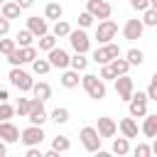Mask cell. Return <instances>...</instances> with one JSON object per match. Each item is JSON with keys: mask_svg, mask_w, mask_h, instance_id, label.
Returning a JSON list of instances; mask_svg holds the SVG:
<instances>
[{"mask_svg": "<svg viewBox=\"0 0 157 157\" xmlns=\"http://www.w3.org/2000/svg\"><path fill=\"white\" fill-rule=\"evenodd\" d=\"M81 86H83V91L88 93V98H93V101H103V98H105V81H103L101 76H96V74H83Z\"/></svg>", "mask_w": 157, "mask_h": 157, "instance_id": "obj_1", "label": "cell"}, {"mask_svg": "<svg viewBox=\"0 0 157 157\" xmlns=\"http://www.w3.org/2000/svg\"><path fill=\"white\" fill-rule=\"evenodd\" d=\"M7 78H10V83H12L17 91H22V93L32 91V86H34V78H32L22 66H12L10 74H7Z\"/></svg>", "mask_w": 157, "mask_h": 157, "instance_id": "obj_2", "label": "cell"}, {"mask_svg": "<svg viewBox=\"0 0 157 157\" xmlns=\"http://www.w3.org/2000/svg\"><path fill=\"white\" fill-rule=\"evenodd\" d=\"M78 137H81V145H83L86 152H98V150H101L103 137L98 135V130H96L93 125H83L81 132H78Z\"/></svg>", "mask_w": 157, "mask_h": 157, "instance_id": "obj_3", "label": "cell"}, {"mask_svg": "<svg viewBox=\"0 0 157 157\" xmlns=\"http://www.w3.org/2000/svg\"><path fill=\"white\" fill-rule=\"evenodd\" d=\"M115 56H120V47L115 44V42H105V44H101L96 52H93V61L96 64H110Z\"/></svg>", "mask_w": 157, "mask_h": 157, "instance_id": "obj_4", "label": "cell"}, {"mask_svg": "<svg viewBox=\"0 0 157 157\" xmlns=\"http://www.w3.org/2000/svg\"><path fill=\"white\" fill-rule=\"evenodd\" d=\"M66 39H69V44H71V49H74V52H81V54H86V52L91 49V39H88V34H86V29H83V27H78V29H71Z\"/></svg>", "mask_w": 157, "mask_h": 157, "instance_id": "obj_5", "label": "cell"}, {"mask_svg": "<svg viewBox=\"0 0 157 157\" xmlns=\"http://www.w3.org/2000/svg\"><path fill=\"white\" fill-rule=\"evenodd\" d=\"M128 110L132 118H145L147 115V93L145 91H132V98L128 101Z\"/></svg>", "mask_w": 157, "mask_h": 157, "instance_id": "obj_6", "label": "cell"}, {"mask_svg": "<svg viewBox=\"0 0 157 157\" xmlns=\"http://www.w3.org/2000/svg\"><path fill=\"white\" fill-rule=\"evenodd\" d=\"M27 118H29V123H32V125H44V123L49 120V115H47V110H44V101H42V98H29V113H27Z\"/></svg>", "mask_w": 157, "mask_h": 157, "instance_id": "obj_7", "label": "cell"}, {"mask_svg": "<svg viewBox=\"0 0 157 157\" xmlns=\"http://www.w3.org/2000/svg\"><path fill=\"white\" fill-rule=\"evenodd\" d=\"M115 34H118V22H113V20H101V22H98V27H96V39H98L101 44L113 42Z\"/></svg>", "mask_w": 157, "mask_h": 157, "instance_id": "obj_8", "label": "cell"}, {"mask_svg": "<svg viewBox=\"0 0 157 157\" xmlns=\"http://www.w3.org/2000/svg\"><path fill=\"white\" fill-rule=\"evenodd\" d=\"M113 83H115V93H118V98L128 103V101L132 98V91H135L132 78H130L128 74H123V76H115V78H113Z\"/></svg>", "mask_w": 157, "mask_h": 157, "instance_id": "obj_9", "label": "cell"}, {"mask_svg": "<svg viewBox=\"0 0 157 157\" xmlns=\"http://www.w3.org/2000/svg\"><path fill=\"white\" fill-rule=\"evenodd\" d=\"M44 130H42V125H32L29 123V128H25L22 132H20V140L27 145V147H32V145H42L44 142Z\"/></svg>", "mask_w": 157, "mask_h": 157, "instance_id": "obj_10", "label": "cell"}, {"mask_svg": "<svg viewBox=\"0 0 157 157\" xmlns=\"http://www.w3.org/2000/svg\"><path fill=\"white\" fill-rule=\"evenodd\" d=\"M86 10H88L96 20H108L110 12H113V7H110L108 0H86Z\"/></svg>", "mask_w": 157, "mask_h": 157, "instance_id": "obj_11", "label": "cell"}, {"mask_svg": "<svg viewBox=\"0 0 157 157\" xmlns=\"http://www.w3.org/2000/svg\"><path fill=\"white\" fill-rule=\"evenodd\" d=\"M47 59H49V64H52V69H69V54L61 49V47H54V49H49L47 52Z\"/></svg>", "mask_w": 157, "mask_h": 157, "instance_id": "obj_12", "label": "cell"}, {"mask_svg": "<svg viewBox=\"0 0 157 157\" xmlns=\"http://www.w3.org/2000/svg\"><path fill=\"white\" fill-rule=\"evenodd\" d=\"M0 140H5L7 145L20 142V128L12 120H0Z\"/></svg>", "mask_w": 157, "mask_h": 157, "instance_id": "obj_13", "label": "cell"}, {"mask_svg": "<svg viewBox=\"0 0 157 157\" xmlns=\"http://www.w3.org/2000/svg\"><path fill=\"white\" fill-rule=\"evenodd\" d=\"M142 32H145V25H142V20H137V17L128 20V22H125V27H123V37H125V39H130V42L140 39V37H142Z\"/></svg>", "mask_w": 157, "mask_h": 157, "instance_id": "obj_14", "label": "cell"}, {"mask_svg": "<svg viewBox=\"0 0 157 157\" xmlns=\"http://www.w3.org/2000/svg\"><path fill=\"white\" fill-rule=\"evenodd\" d=\"M27 29L39 39L42 34H47L49 32V25H47V17H37V15H32V17H27Z\"/></svg>", "mask_w": 157, "mask_h": 157, "instance_id": "obj_15", "label": "cell"}, {"mask_svg": "<svg viewBox=\"0 0 157 157\" xmlns=\"http://www.w3.org/2000/svg\"><path fill=\"white\" fill-rule=\"evenodd\" d=\"M96 130H98V135H101V137H113V135H115V130H118V123H115L113 118H108V115H101V118H98Z\"/></svg>", "mask_w": 157, "mask_h": 157, "instance_id": "obj_16", "label": "cell"}, {"mask_svg": "<svg viewBox=\"0 0 157 157\" xmlns=\"http://www.w3.org/2000/svg\"><path fill=\"white\" fill-rule=\"evenodd\" d=\"M61 86L64 88H76L78 83H81V78H78V71L76 69H61Z\"/></svg>", "mask_w": 157, "mask_h": 157, "instance_id": "obj_17", "label": "cell"}, {"mask_svg": "<svg viewBox=\"0 0 157 157\" xmlns=\"http://www.w3.org/2000/svg\"><path fill=\"white\" fill-rule=\"evenodd\" d=\"M118 130H120L128 140L137 137V123H135V118H132V115H130V118H123V120L118 123Z\"/></svg>", "mask_w": 157, "mask_h": 157, "instance_id": "obj_18", "label": "cell"}, {"mask_svg": "<svg viewBox=\"0 0 157 157\" xmlns=\"http://www.w3.org/2000/svg\"><path fill=\"white\" fill-rule=\"evenodd\" d=\"M140 132H142L145 137H155V135H157V113H155V115H145V120H142V125H140Z\"/></svg>", "mask_w": 157, "mask_h": 157, "instance_id": "obj_19", "label": "cell"}, {"mask_svg": "<svg viewBox=\"0 0 157 157\" xmlns=\"http://www.w3.org/2000/svg\"><path fill=\"white\" fill-rule=\"evenodd\" d=\"M20 12H22V7H20L17 2L5 0V2L0 5V15H2V17H7V20H17V17H20Z\"/></svg>", "mask_w": 157, "mask_h": 157, "instance_id": "obj_20", "label": "cell"}, {"mask_svg": "<svg viewBox=\"0 0 157 157\" xmlns=\"http://www.w3.org/2000/svg\"><path fill=\"white\" fill-rule=\"evenodd\" d=\"M61 15H64V7H61V2H47V7H44V17L47 20H61Z\"/></svg>", "mask_w": 157, "mask_h": 157, "instance_id": "obj_21", "label": "cell"}, {"mask_svg": "<svg viewBox=\"0 0 157 157\" xmlns=\"http://www.w3.org/2000/svg\"><path fill=\"white\" fill-rule=\"evenodd\" d=\"M32 93H34V98H42V101H47V98H52V86L47 83V81H34V86H32Z\"/></svg>", "mask_w": 157, "mask_h": 157, "instance_id": "obj_22", "label": "cell"}, {"mask_svg": "<svg viewBox=\"0 0 157 157\" xmlns=\"http://www.w3.org/2000/svg\"><path fill=\"white\" fill-rule=\"evenodd\" d=\"M69 118H71V113H69V108H64V105H59V108H54V110L49 113V120H54L56 125L69 123Z\"/></svg>", "mask_w": 157, "mask_h": 157, "instance_id": "obj_23", "label": "cell"}, {"mask_svg": "<svg viewBox=\"0 0 157 157\" xmlns=\"http://www.w3.org/2000/svg\"><path fill=\"white\" fill-rule=\"evenodd\" d=\"M110 150H113V155L123 157V155H128V152H130V140H128L125 135H123V137H115V140H113V147H110Z\"/></svg>", "mask_w": 157, "mask_h": 157, "instance_id": "obj_24", "label": "cell"}, {"mask_svg": "<svg viewBox=\"0 0 157 157\" xmlns=\"http://www.w3.org/2000/svg\"><path fill=\"white\" fill-rule=\"evenodd\" d=\"M69 32H71V25H69L66 20H56V22H54V27H52V34H54L56 39L69 37Z\"/></svg>", "mask_w": 157, "mask_h": 157, "instance_id": "obj_25", "label": "cell"}, {"mask_svg": "<svg viewBox=\"0 0 157 157\" xmlns=\"http://www.w3.org/2000/svg\"><path fill=\"white\" fill-rule=\"evenodd\" d=\"M69 66H71V69H76V71H86V66H88V59H86V54H81V52H74V56L69 59Z\"/></svg>", "mask_w": 157, "mask_h": 157, "instance_id": "obj_26", "label": "cell"}, {"mask_svg": "<svg viewBox=\"0 0 157 157\" xmlns=\"http://www.w3.org/2000/svg\"><path fill=\"white\" fill-rule=\"evenodd\" d=\"M108 66L113 69V74H115V76H123V74H128V71H130V64H128V59H120V56H115V59H113Z\"/></svg>", "mask_w": 157, "mask_h": 157, "instance_id": "obj_27", "label": "cell"}, {"mask_svg": "<svg viewBox=\"0 0 157 157\" xmlns=\"http://www.w3.org/2000/svg\"><path fill=\"white\" fill-rule=\"evenodd\" d=\"M125 59H128L130 66H140V64L145 61V54H142V49H135V47H132V49L125 52Z\"/></svg>", "mask_w": 157, "mask_h": 157, "instance_id": "obj_28", "label": "cell"}, {"mask_svg": "<svg viewBox=\"0 0 157 157\" xmlns=\"http://www.w3.org/2000/svg\"><path fill=\"white\" fill-rule=\"evenodd\" d=\"M52 150H56V152H69V150H71V140H69L66 135H56V137L52 140Z\"/></svg>", "mask_w": 157, "mask_h": 157, "instance_id": "obj_29", "label": "cell"}, {"mask_svg": "<svg viewBox=\"0 0 157 157\" xmlns=\"http://www.w3.org/2000/svg\"><path fill=\"white\" fill-rule=\"evenodd\" d=\"M15 42H17V47H29V44L34 42V34H32L29 29H20V32L15 34Z\"/></svg>", "mask_w": 157, "mask_h": 157, "instance_id": "obj_30", "label": "cell"}, {"mask_svg": "<svg viewBox=\"0 0 157 157\" xmlns=\"http://www.w3.org/2000/svg\"><path fill=\"white\" fill-rule=\"evenodd\" d=\"M56 42H59V39H56L52 32H47V34H42V37H39V49H42V52H49V49H54V47H56Z\"/></svg>", "mask_w": 157, "mask_h": 157, "instance_id": "obj_31", "label": "cell"}, {"mask_svg": "<svg viewBox=\"0 0 157 157\" xmlns=\"http://www.w3.org/2000/svg\"><path fill=\"white\" fill-rule=\"evenodd\" d=\"M49 69H52L49 59H34V61H32V71H34L37 76H44V74H49Z\"/></svg>", "mask_w": 157, "mask_h": 157, "instance_id": "obj_32", "label": "cell"}, {"mask_svg": "<svg viewBox=\"0 0 157 157\" xmlns=\"http://www.w3.org/2000/svg\"><path fill=\"white\" fill-rule=\"evenodd\" d=\"M7 61H10L12 66H22V64H27V61H25V52H22V47L12 49V52L7 54Z\"/></svg>", "mask_w": 157, "mask_h": 157, "instance_id": "obj_33", "label": "cell"}, {"mask_svg": "<svg viewBox=\"0 0 157 157\" xmlns=\"http://www.w3.org/2000/svg\"><path fill=\"white\" fill-rule=\"evenodd\" d=\"M142 25H145V27H157V10H155V7L142 10Z\"/></svg>", "mask_w": 157, "mask_h": 157, "instance_id": "obj_34", "label": "cell"}, {"mask_svg": "<svg viewBox=\"0 0 157 157\" xmlns=\"http://www.w3.org/2000/svg\"><path fill=\"white\" fill-rule=\"evenodd\" d=\"M12 49H17V42H15V39H7V34H5V37H0V54H5V56H7Z\"/></svg>", "mask_w": 157, "mask_h": 157, "instance_id": "obj_35", "label": "cell"}, {"mask_svg": "<svg viewBox=\"0 0 157 157\" xmlns=\"http://www.w3.org/2000/svg\"><path fill=\"white\" fill-rule=\"evenodd\" d=\"M15 113L20 118H27V113H29V98H20L17 105H15Z\"/></svg>", "mask_w": 157, "mask_h": 157, "instance_id": "obj_36", "label": "cell"}, {"mask_svg": "<svg viewBox=\"0 0 157 157\" xmlns=\"http://www.w3.org/2000/svg\"><path fill=\"white\" fill-rule=\"evenodd\" d=\"M132 155H135V157H150V155H152V145L137 142V145H135V150H132Z\"/></svg>", "mask_w": 157, "mask_h": 157, "instance_id": "obj_37", "label": "cell"}, {"mask_svg": "<svg viewBox=\"0 0 157 157\" xmlns=\"http://www.w3.org/2000/svg\"><path fill=\"white\" fill-rule=\"evenodd\" d=\"M15 115V105H10L7 101H2L0 103V120H10Z\"/></svg>", "mask_w": 157, "mask_h": 157, "instance_id": "obj_38", "label": "cell"}, {"mask_svg": "<svg viewBox=\"0 0 157 157\" xmlns=\"http://www.w3.org/2000/svg\"><path fill=\"white\" fill-rule=\"evenodd\" d=\"M93 20H96V17H93L88 10H83V12L78 15V27H83V29H86V27H91V25H93Z\"/></svg>", "mask_w": 157, "mask_h": 157, "instance_id": "obj_39", "label": "cell"}, {"mask_svg": "<svg viewBox=\"0 0 157 157\" xmlns=\"http://www.w3.org/2000/svg\"><path fill=\"white\" fill-rule=\"evenodd\" d=\"M22 52H25V61H27V64H32V61L37 59V49H34L32 44H29V47H22Z\"/></svg>", "mask_w": 157, "mask_h": 157, "instance_id": "obj_40", "label": "cell"}, {"mask_svg": "<svg viewBox=\"0 0 157 157\" xmlns=\"http://www.w3.org/2000/svg\"><path fill=\"white\" fill-rule=\"evenodd\" d=\"M98 76H101L103 81H113V78H115V74H113V69H110L108 64H103V66H101V74H98Z\"/></svg>", "mask_w": 157, "mask_h": 157, "instance_id": "obj_41", "label": "cell"}, {"mask_svg": "<svg viewBox=\"0 0 157 157\" xmlns=\"http://www.w3.org/2000/svg\"><path fill=\"white\" fill-rule=\"evenodd\" d=\"M130 7H132V10H137V12H142V10H147V7H150V0H130Z\"/></svg>", "mask_w": 157, "mask_h": 157, "instance_id": "obj_42", "label": "cell"}, {"mask_svg": "<svg viewBox=\"0 0 157 157\" xmlns=\"http://www.w3.org/2000/svg\"><path fill=\"white\" fill-rule=\"evenodd\" d=\"M145 93H147V101H157V83H152V81H150V86H147V91H145Z\"/></svg>", "mask_w": 157, "mask_h": 157, "instance_id": "obj_43", "label": "cell"}, {"mask_svg": "<svg viewBox=\"0 0 157 157\" xmlns=\"http://www.w3.org/2000/svg\"><path fill=\"white\" fill-rule=\"evenodd\" d=\"M7 32H10V20H7V17H2V15H0V37H5V34H7Z\"/></svg>", "mask_w": 157, "mask_h": 157, "instance_id": "obj_44", "label": "cell"}, {"mask_svg": "<svg viewBox=\"0 0 157 157\" xmlns=\"http://www.w3.org/2000/svg\"><path fill=\"white\" fill-rule=\"evenodd\" d=\"M15 2H17V5L22 7V10H29V7L34 5V0H15Z\"/></svg>", "mask_w": 157, "mask_h": 157, "instance_id": "obj_45", "label": "cell"}, {"mask_svg": "<svg viewBox=\"0 0 157 157\" xmlns=\"http://www.w3.org/2000/svg\"><path fill=\"white\" fill-rule=\"evenodd\" d=\"M5 155H7V142L0 140V157H5Z\"/></svg>", "mask_w": 157, "mask_h": 157, "instance_id": "obj_46", "label": "cell"}, {"mask_svg": "<svg viewBox=\"0 0 157 157\" xmlns=\"http://www.w3.org/2000/svg\"><path fill=\"white\" fill-rule=\"evenodd\" d=\"M152 140H155V142H152V155H157V135H155Z\"/></svg>", "mask_w": 157, "mask_h": 157, "instance_id": "obj_47", "label": "cell"}, {"mask_svg": "<svg viewBox=\"0 0 157 157\" xmlns=\"http://www.w3.org/2000/svg\"><path fill=\"white\" fill-rule=\"evenodd\" d=\"M150 7H155V10H157V0H150Z\"/></svg>", "mask_w": 157, "mask_h": 157, "instance_id": "obj_48", "label": "cell"}, {"mask_svg": "<svg viewBox=\"0 0 157 157\" xmlns=\"http://www.w3.org/2000/svg\"><path fill=\"white\" fill-rule=\"evenodd\" d=\"M152 83H157V71H155V74H152Z\"/></svg>", "mask_w": 157, "mask_h": 157, "instance_id": "obj_49", "label": "cell"}, {"mask_svg": "<svg viewBox=\"0 0 157 157\" xmlns=\"http://www.w3.org/2000/svg\"><path fill=\"white\" fill-rule=\"evenodd\" d=\"M0 2H5V0H0Z\"/></svg>", "mask_w": 157, "mask_h": 157, "instance_id": "obj_50", "label": "cell"}, {"mask_svg": "<svg viewBox=\"0 0 157 157\" xmlns=\"http://www.w3.org/2000/svg\"><path fill=\"white\" fill-rule=\"evenodd\" d=\"M0 5H2V2H0Z\"/></svg>", "mask_w": 157, "mask_h": 157, "instance_id": "obj_51", "label": "cell"}]
</instances>
